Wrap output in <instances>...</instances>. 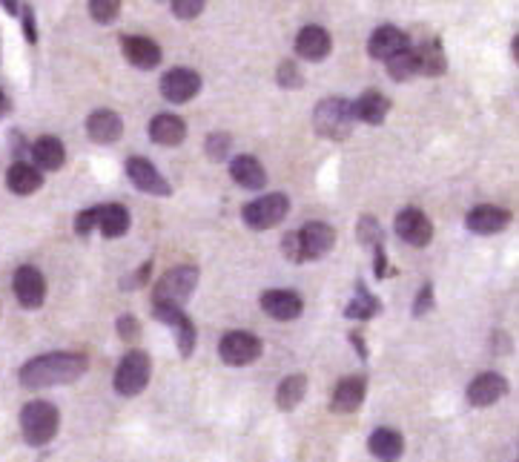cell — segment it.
Masks as SVG:
<instances>
[{
	"instance_id": "6da1fadb",
	"label": "cell",
	"mask_w": 519,
	"mask_h": 462,
	"mask_svg": "<svg viewBox=\"0 0 519 462\" xmlns=\"http://www.w3.org/2000/svg\"><path fill=\"white\" fill-rule=\"evenodd\" d=\"M89 368V359L84 353H72V351H52L29 359L20 368V385L29 391H41V388H55V385H69L77 382Z\"/></svg>"
},
{
	"instance_id": "7a4b0ae2",
	"label": "cell",
	"mask_w": 519,
	"mask_h": 462,
	"mask_svg": "<svg viewBox=\"0 0 519 462\" xmlns=\"http://www.w3.org/2000/svg\"><path fill=\"white\" fill-rule=\"evenodd\" d=\"M61 428V414L58 408L46 402V400H32L26 402L20 410V434L26 445L41 448L46 442L55 440V434Z\"/></svg>"
},
{
	"instance_id": "3957f363",
	"label": "cell",
	"mask_w": 519,
	"mask_h": 462,
	"mask_svg": "<svg viewBox=\"0 0 519 462\" xmlns=\"http://www.w3.org/2000/svg\"><path fill=\"white\" fill-rule=\"evenodd\" d=\"M313 124H316V133L321 138H330V141L350 138V133H353V126H356L353 101L339 98V95L324 98L321 104L313 109Z\"/></svg>"
},
{
	"instance_id": "277c9868",
	"label": "cell",
	"mask_w": 519,
	"mask_h": 462,
	"mask_svg": "<svg viewBox=\"0 0 519 462\" xmlns=\"http://www.w3.org/2000/svg\"><path fill=\"white\" fill-rule=\"evenodd\" d=\"M288 213H290V199L284 192H267V196H258L241 207L244 224L255 230V233H264V230L281 224Z\"/></svg>"
},
{
	"instance_id": "5b68a950",
	"label": "cell",
	"mask_w": 519,
	"mask_h": 462,
	"mask_svg": "<svg viewBox=\"0 0 519 462\" xmlns=\"http://www.w3.org/2000/svg\"><path fill=\"white\" fill-rule=\"evenodd\" d=\"M150 377H152L150 353L129 351V353H124L118 368H115L112 388H115V393H121V396H138L150 385Z\"/></svg>"
},
{
	"instance_id": "8992f818",
	"label": "cell",
	"mask_w": 519,
	"mask_h": 462,
	"mask_svg": "<svg viewBox=\"0 0 519 462\" xmlns=\"http://www.w3.org/2000/svg\"><path fill=\"white\" fill-rule=\"evenodd\" d=\"M199 285V267L196 264H178L166 271L152 288V302H173L184 304Z\"/></svg>"
},
{
	"instance_id": "52a82bcc",
	"label": "cell",
	"mask_w": 519,
	"mask_h": 462,
	"mask_svg": "<svg viewBox=\"0 0 519 462\" xmlns=\"http://www.w3.org/2000/svg\"><path fill=\"white\" fill-rule=\"evenodd\" d=\"M264 344L258 336L247 330H230L218 342V356H222V362L230 365V368H244V365H253L258 356H262Z\"/></svg>"
},
{
	"instance_id": "ba28073f",
	"label": "cell",
	"mask_w": 519,
	"mask_h": 462,
	"mask_svg": "<svg viewBox=\"0 0 519 462\" xmlns=\"http://www.w3.org/2000/svg\"><path fill=\"white\" fill-rule=\"evenodd\" d=\"M126 175H129V182H133L141 192H147V196H155V199H170L173 196L170 182H166V178L158 173V166L144 156L126 158Z\"/></svg>"
},
{
	"instance_id": "9c48e42d",
	"label": "cell",
	"mask_w": 519,
	"mask_h": 462,
	"mask_svg": "<svg viewBox=\"0 0 519 462\" xmlns=\"http://www.w3.org/2000/svg\"><path fill=\"white\" fill-rule=\"evenodd\" d=\"M201 93V75L196 69L175 67L161 75V98L170 104H187Z\"/></svg>"
},
{
	"instance_id": "30bf717a",
	"label": "cell",
	"mask_w": 519,
	"mask_h": 462,
	"mask_svg": "<svg viewBox=\"0 0 519 462\" xmlns=\"http://www.w3.org/2000/svg\"><path fill=\"white\" fill-rule=\"evenodd\" d=\"M12 288H15V299L26 311H37L46 302V279L35 264L18 267L15 279H12Z\"/></svg>"
},
{
	"instance_id": "8fae6325",
	"label": "cell",
	"mask_w": 519,
	"mask_h": 462,
	"mask_svg": "<svg viewBox=\"0 0 519 462\" xmlns=\"http://www.w3.org/2000/svg\"><path fill=\"white\" fill-rule=\"evenodd\" d=\"M393 230L396 236L405 241V245H413V247H427L434 239V224L431 218H427L419 207H405L393 222Z\"/></svg>"
},
{
	"instance_id": "7c38bea8",
	"label": "cell",
	"mask_w": 519,
	"mask_h": 462,
	"mask_svg": "<svg viewBox=\"0 0 519 462\" xmlns=\"http://www.w3.org/2000/svg\"><path fill=\"white\" fill-rule=\"evenodd\" d=\"M121 53L124 58L133 63L135 69L141 72H152L161 67L164 61V53L161 46L152 41V37H144V35H124L121 37Z\"/></svg>"
},
{
	"instance_id": "4fadbf2b",
	"label": "cell",
	"mask_w": 519,
	"mask_h": 462,
	"mask_svg": "<svg viewBox=\"0 0 519 462\" xmlns=\"http://www.w3.org/2000/svg\"><path fill=\"white\" fill-rule=\"evenodd\" d=\"M293 49H296V55L302 58V61L319 63V61H324L333 53L330 32L324 29V27H316V23H307V27L298 29Z\"/></svg>"
},
{
	"instance_id": "5bb4252c",
	"label": "cell",
	"mask_w": 519,
	"mask_h": 462,
	"mask_svg": "<svg viewBox=\"0 0 519 462\" xmlns=\"http://www.w3.org/2000/svg\"><path fill=\"white\" fill-rule=\"evenodd\" d=\"M262 311L276 319V322H293L304 313V302L296 290H264L262 293Z\"/></svg>"
},
{
	"instance_id": "9a60e30c",
	"label": "cell",
	"mask_w": 519,
	"mask_h": 462,
	"mask_svg": "<svg viewBox=\"0 0 519 462\" xmlns=\"http://www.w3.org/2000/svg\"><path fill=\"white\" fill-rule=\"evenodd\" d=\"M511 224L508 210L497 207V204H479L468 215H465V227L476 236H497Z\"/></svg>"
},
{
	"instance_id": "2e32d148",
	"label": "cell",
	"mask_w": 519,
	"mask_h": 462,
	"mask_svg": "<svg viewBox=\"0 0 519 462\" xmlns=\"http://www.w3.org/2000/svg\"><path fill=\"white\" fill-rule=\"evenodd\" d=\"M505 393H508V379H505L502 374H497V370L479 374L468 385V402L474 408H491V405H497Z\"/></svg>"
},
{
	"instance_id": "e0dca14e",
	"label": "cell",
	"mask_w": 519,
	"mask_h": 462,
	"mask_svg": "<svg viewBox=\"0 0 519 462\" xmlns=\"http://www.w3.org/2000/svg\"><path fill=\"white\" fill-rule=\"evenodd\" d=\"M298 239H302L304 262H316L321 255H328L336 245V230L328 222H310L298 230Z\"/></svg>"
},
{
	"instance_id": "ac0fdd59",
	"label": "cell",
	"mask_w": 519,
	"mask_h": 462,
	"mask_svg": "<svg viewBox=\"0 0 519 462\" xmlns=\"http://www.w3.org/2000/svg\"><path fill=\"white\" fill-rule=\"evenodd\" d=\"M365 393H368V377H361V374L345 377L333 391L330 410L333 414H353V410H359L361 402H365Z\"/></svg>"
},
{
	"instance_id": "d6986e66",
	"label": "cell",
	"mask_w": 519,
	"mask_h": 462,
	"mask_svg": "<svg viewBox=\"0 0 519 462\" xmlns=\"http://www.w3.org/2000/svg\"><path fill=\"white\" fill-rule=\"evenodd\" d=\"M86 135L95 144H115L124 135V118L115 109H95L86 118Z\"/></svg>"
},
{
	"instance_id": "ffe728a7",
	"label": "cell",
	"mask_w": 519,
	"mask_h": 462,
	"mask_svg": "<svg viewBox=\"0 0 519 462\" xmlns=\"http://www.w3.org/2000/svg\"><path fill=\"white\" fill-rule=\"evenodd\" d=\"M32 152V161L37 170H46V173H55L61 170L63 164H67V147H63V141L55 138V135H41L35 141V144L29 147Z\"/></svg>"
},
{
	"instance_id": "44dd1931",
	"label": "cell",
	"mask_w": 519,
	"mask_h": 462,
	"mask_svg": "<svg viewBox=\"0 0 519 462\" xmlns=\"http://www.w3.org/2000/svg\"><path fill=\"white\" fill-rule=\"evenodd\" d=\"M410 46V37L396 29V27H379L368 41V55L376 58V61H387L393 58L396 53H401V49Z\"/></svg>"
},
{
	"instance_id": "7402d4cb",
	"label": "cell",
	"mask_w": 519,
	"mask_h": 462,
	"mask_svg": "<svg viewBox=\"0 0 519 462\" xmlns=\"http://www.w3.org/2000/svg\"><path fill=\"white\" fill-rule=\"evenodd\" d=\"M230 175H232V182L241 184L244 190L258 192V190L267 187V170L255 156H236L232 158L230 161Z\"/></svg>"
},
{
	"instance_id": "603a6c76",
	"label": "cell",
	"mask_w": 519,
	"mask_h": 462,
	"mask_svg": "<svg viewBox=\"0 0 519 462\" xmlns=\"http://www.w3.org/2000/svg\"><path fill=\"white\" fill-rule=\"evenodd\" d=\"M150 138L161 147H178L187 138V124L173 112H161L150 121Z\"/></svg>"
},
{
	"instance_id": "cb8c5ba5",
	"label": "cell",
	"mask_w": 519,
	"mask_h": 462,
	"mask_svg": "<svg viewBox=\"0 0 519 462\" xmlns=\"http://www.w3.org/2000/svg\"><path fill=\"white\" fill-rule=\"evenodd\" d=\"M387 112H391V101H387L379 89H368L353 101V118L361 124H370V126H379L385 124Z\"/></svg>"
},
{
	"instance_id": "d4e9b609",
	"label": "cell",
	"mask_w": 519,
	"mask_h": 462,
	"mask_svg": "<svg viewBox=\"0 0 519 462\" xmlns=\"http://www.w3.org/2000/svg\"><path fill=\"white\" fill-rule=\"evenodd\" d=\"M6 187L15 192V196H32L44 187V173L37 170L35 164L15 161L6 170Z\"/></svg>"
},
{
	"instance_id": "484cf974",
	"label": "cell",
	"mask_w": 519,
	"mask_h": 462,
	"mask_svg": "<svg viewBox=\"0 0 519 462\" xmlns=\"http://www.w3.org/2000/svg\"><path fill=\"white\" fill-rule=\"evenodd\" d=\"M368 448L379 462H396L405 454V440H401V434L393 428H376L368 440Z\"/></svg>"
},
{
	"instance_id": "4316f807",
	"label": "cell",
	"mask_w": 519,
	"mask_h": 462,
	"mask_svg": "<svg viewBox=\"0 0 519 462\" xmlns=\"http://www.w3.org/2000/svg\"><path fill=\"white\" fill-rule=\"evenodd\" d=\"M129 224H133V218H129V210L124 204H101V215H98V230L103 233V239H121L129 233Z\"/></svg>"
},
{
	"instance_id": "83f0119b",
	"label": "cell",
	"mask_w": 519,
	"mask_h": 462,
	"mask_svg": "<svg viewBox=\"0 0 519 462\" xmlns=\"http://www.w3.org/2000/svg\"><path fill=\"white\" fill-rule=\"evenodd\" d=\"M448 69V58L445 49L439 41H427L422 46H417V72L425 75V78H439Z\"/></svg>"
},
{
	"instance_id": "f1b7e54d",
	"label": "cell",
	"mask_w": 519,
	"mask_h": 462,
	"mask_svg": "<svg viewBox=\"0 0 519 462\" xmlns=\"http://www.w3.org/2000/svg\"><path fill=\"white\" fill-rule=\"evenodd\" d=\"M379 313H382V302L365 288V281H356V296L345 304V316L356 319V322H368V319Z\"/></svg>"
},
{
	"instance_id": "f546056e",
	"label": "cell",
	"mask_w": 519,
	"mask_h": 462,
	"mask_svg": "<svg viewBox=\"0 0 519 462\" xmlns=\"http://www.w3.org/2000/svg\"><path fill=\"white\" fill-rule=\"evenodd\" d=\"M307 396V377L304 374H290L284 377L279 391H276V405L281 410H293L302 405V400Z\"/></svg>"
},
{
	"instance_id": "4dcf8cb0",
	"label": "cell",
	"mask_w": 519,
	"mask_h": 462,
	"mask_svg": "<svg viewBox=\"0 0 519 462\" xmlns=\"http://www.w3.org/2000/svg\"><path fill=\"white\" fill-rule=\"evenodd\" d=\"M385 67L393 81H399V84L410 81L413 75H419L417 72V46H408V49H401V53H396L393 58H387Z\"/></svg>"
},
{
	"instance_id": "1f68e13d",
	"label": "cell",
	"mask_w": 519,
	"mask_h": 462,
	"mask_svg": "<svg viewBox=\"0 0 519 462\" xmlns=\"http://www.w3.org/2000/svg\"><path fill=\"white\" fill-rule=\"evenodd\" d=\"M175 342H178V353L184 359H190L192 351H196V325H192V319L187 313L175 325Z\"/></svg>"
},
{
	"instance_id": "d6a6232c",
	"label": "cell",
	"mask_w": 519,
	"mask_h": 462,
	"mask_svg": "<svg viewBox=\"0 0 519 462\" xmlns=\"http://www.w3.org/2000/svg\"><path fill=\"white\" fill-rule=\"evenodd\" d=\"M86 9H89V15H93V20L103 23V27H109V23H115L121 15L118 0H89Z\"/></svg>"
},
{
	"instance_id": "836d02e7",
	"label": "cell",
	"mask_w": 519,
	"mask_h": 462,
	"mask_svg": "<svg viewBox=\"0 0 519 462\" xmlns=\"http://www.w3.org/2000/svg\"><path fill=\"white\" fill-rule=\"evenodd\" d=\"M232 150V138L227 133H210L204 141V152L210 161H227Z\"/></svg>"
},
{
	"instance_id": "e575fe53",
	"label": "cell",
	"mask_w": 519,
	"mask_h": 462,
	"mask_svg": "<svg viewBox=\"0 0 519 462\" xmlns=\"http://www.w3.org/2000/svg\"><path fill=\"white\" fill-rule=\"evenodd\" d=\"M382 236H385V230H382V224L376 222V215H361L359 218V241L361 245H382Z\"/></svg>"
},
{
	"instance_id": "d590c367",
	"label": "cell",
	"mask_w": 519,
	"mask_h": 462,
	"mask_svg": "<svg viewBox=\"0 0 519 462\" xmlns=\"http://www.w3.org/2000/svg\"><path fill=\"white\" fill-rule=\"evenodd\" d=\"M152 316L158 319L161 325L175 328V325H178V319L184 316V307H181V304H173V302H152Z\"/></svg>"
},
{
	"instance_id": "8d00e7d4",
	"label": "cell",
	"mask_w": 519,
	"mask_h": 462,
	"mask_svg": "<svg viewBox=\"0 0 519 462\" xmlns=\"http://www.w3.org/2000/svg\"><path fill=\"white\" fill-rule=\"evenodd\" d=\"M276 84L284 86V89H298V86H302V72H298L296 61H284V63H279V69H276Z\"/></svg>"
},
{
	"instance_id": "74e56055",
	"label": "cell",
	"mask_w": 519,
	"mask_h": 462,
	"mask_svg": "<svg viewBox=\"0 0 519 462\" xmlns=\"http://www.w3.org/2000/svg\"><path fill=\"white\" fill-rule=\"evenodd\" d=\"M98 215H101V204L98 207H86L75 215V233L77 236H93V230L98 227Z\"/></svg>"
},
{
	"instance_id": "f35d334b",
	"label": "cell",
	"mask_w": 519,
	"mask_h": 462,
	"mask_svg": "<svg viewBox=\"0 0 519 462\" xmlns=\"http://www.w3.org/2000/svg\"><path fill=\"white\" fill-rule=\"evenodd\" d=\"M170 9H173V15H175V18H181V20H192V18H199L201 12L207 9V4H204V0H173Z\"/></svg>"
},
{
	"instance_id": "ab89813d",
	"label": "cell",
	"mask_w": 519,
	"mask_h": 462,
	"mask_svg": "<svg viewBox=\"0 0 519 462\" xmlns=\"http://www.w3.org/2000/svg\"><path fill=\"white\" fill-rule=\"evenodd\" d=\"M436 307V302H434V285L431 281H425L422 285V290L417 293V299H413V316H425V313H431Z\"/></svg>"
},
{
	"instance_id": "60d3db41",
	"label": "cell",
	"mask_w": 519,
	"mask_h": 462,
	"mask_svg": "<svg viewBox=\"0 0 519 462\" xmlns=\"http://www.w3.org/2000/svg\"><path fill=\"white\" fill-rule=\"evenodd\" d=\"M281 253L288 255L293 264L304 262V250H302V239H298V230H293V233H288L281 239Z\"/></svg>"
},
{
	"instance_id": "b9f144b4",
	"label": "cell",
	"mask_w": 519,
	"mask_h": 462,
	"mask_svg": "<svg viewBox=\"0 0 519 462\" xmlns=\"http://www.w3.org/2000/svg\"><path fill=\"white\" fill-rule=\"evenodd\" d=\"M150 273H152V259H147L144 264H141V271H133L129 276H124L121 288H124V290H138V288H144L147 281H150Z\"/></svg>"
},
{
	"instance_id": "7bdbcfd3",
	"label": "cell",
	"mask_w": 519,
	"mask_h": 462,
	"mask_svg": "<svg viewBox=\"0 0 519 462\" xmlns=\"http://www.w3.org/2000/svg\"><path fill=\"white\" fill-rule=\"evenodd\" d=\"M115 330H118V336L124 342H135L141 336V322L135 316H121L118 322H115Z\"/></svg>"
},
{
	"instance_id": "ee69618b",
	"label": "cell",
	"mask_w": 519,
	"mask_h": 462,
	"mask_svg": "<svg viewBox=\"0 0 519 462\" xmlns=\"http://www.w3.org/2000/svg\"><path fill=\"white\" fill-rule=\"evenodd\" d=\"M20 20H23V32H26V41L37 44V27H35V9L26 4L20 6Z\"/></svg>"
},
{
	"instance_id": "f6af8a7d",
	"label": "cell",
	"mask_w": 519,
	"mask_h": 462,
	"mask_svg": "<svg viewBox=\"0 0 519 462\" xmlns=\"http://www.w3.org/2000/svg\"><path fill=\"white\" fill-rule=\"evenodd\" d=\"M373 253H376V262H373V267H376V279H385V276H387V255H385V247H382V245H376Z\"/></svg>"
},
{
	"instance_id": "bcb514c9",
	"label": "cell",
	"mask_w": 519,
	"mask_h": 462,
	"mask_svg": "<svg viewBox=\"0 0 519 462\" xmlns=\"http://www.w3.org/2000/svg\"><path fill=\"white\" fill-rule=\"evenodd\" d=\"M12 156H15V161H20L26 156V150H29V144H26V138H20V133H12Z\"/></svg>"
},
{
	"instance_id": "7dc6e473",
	"label": "cell",
	"mask_w": 519,
	"mask_h": 462,
	"mask_svg": "<svg viewBox=\"0 0 519 462\" xmlns=\"http://www.w3.org/2000/svg\"><path fill=\"white\" fill-rule=\"evenodd\" d=\"M9 112H12V101H9V95L0 89V121L4 118H9Z\"/></svg>"
},
{
	"instance_id": "c3c4849f",
	"label": "cell",
	"mask_w": 519,
	"mask_h": 462,
	"mask_svg": "<svg viewBox=\"0 0 519 462\" xmlns=\"http://www.w3.org/2000/svg\"><path fill=\"white\" fill-rule=\"evenodd\" d=\"M350 342L356 344V351H359V359H368V344H365V339L359 336V333H353V336H350Z\"/></svg>"
},
{
	"instance_id": "681fc988",
	"label": "cell",
	"mask_w": 519,
	"mask_h": 462,
	"mask_svg": "<svg viewBox=\"0 0 519 462\" xmlns=\"http://www.w3.org/2000/svg\"><path fill=\"white\" fill-rule=\"evenodd\" d=\"M20 6L23 4H12V0H4V9L9 12V15H20Z\"/></svg>"
}]
</instances>
